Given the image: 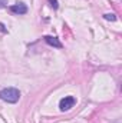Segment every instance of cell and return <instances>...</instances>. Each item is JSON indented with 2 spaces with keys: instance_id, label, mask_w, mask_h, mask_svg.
Segmentation results:
<instances>
[{
  "instance_id": "1",
  "label": "cell",
  "mask_w": 122,
  "mask_h": 123,
  "mask_svg": "<svg viewBox=\"0 0 122 123\" xmlns=\"http://www.w3.org/2000/svg\"><path fill=\"white\" fill-rule=\"evenodd\" d=\"M0 99L7 102V103H16L20 99V92L17 89H14V87L3 89V90H0Z\"/></svg>"
},
{
  "instance_id": "2",
  "label": "cell",
  "mask_w": 122,
  "mask_h": 123,
  "mask_svg": "<svg viewBox=\"0 0 122 123\" xmlns=\"http://www.w3.org/2000/svg\"><path fill=\"white\" fill-rule=\"evenodd\" d=\"M75 103H76V99L73 96H65L61 102H59V107H61L62 112H66V110L72 109L75 106Z\"/></svg>"
},
{
  "instance_id": "3",
  "label": "cell",
  "mask_w": 122,
  "mask_h": 123,
  "mask_svg": "<svg viewBox=\"0 0 122 123\" xmlns=\"http://www.w3.org/2000/svg\"><path fill=\"white\" fill-rule=\"evenodd\" d=\"M10 10L14 14H26L27 13V6L25 3H16V4L10 6Z\"/></svg>"
},
{
  "instance_id": "4",
  "label": "cell",
  "mask_w": 122,
  "mask_h": 123,
  "mask_svg": "<svg viewBox=\"0 0 122 123\" xmlns=\"http://www.w3.org/2000/svg\"><path fill=\"white\" fill-rule=\"evenodd\" d=\"M45 42H46L47 44L53 46V47H58V49H61L62 47V43L59 42V39L55 37V36H45Z\"/></svg>"
},
{
  "instance_id": "5",
  "label": "cell",
  "mask_w": 122,
  "mask_h": 123,
  "mask_svg": "<svg viewBox=\"0 0 122 123\" xmlns=\"http://www.w3.org/2000/svg\"><path fill=\"white\" fill-rule=\"evenodd\" d=\"M103 17H105L106 20H111V22H115V20H116V16H115L114 13H106Z\"/></svg>"
},
{
  "instance_id": "6",
  "label": "cell",
  "mask_w": 122,
  "mask_h": 123,
  "mask_svg": "<svg viewBox=\"0 0 122 123\" xmlns=\"http://www.w3.org/2000/svg\"><path fill=\"white\" fill-rule=\"evenodd\" d=\"M49 3H50V6L56 10L58 7H59V4H58V0H49Z\"/></svg>"
},
{
  "instance_id": "7",
  "label": "cell",
  "mask_w": 122,
  "mask_h": 123,
  "mask_svg": "<svg viewBox=\"0 0 122 123\" xmlns=\"http://www.w3.org/2000/svg\"><path fill=\"white\" fill-rule=\"evenodd\" d=\"M0 31H1V33H7V29L4 27V25H3V23H0Z\"/></svg>"
},
{
  "instance_id": "8",
  "label": "cell",
  "mask_w": 122,
  "mask_h": 123,
  "mask_svg": "<svg viewBox=\"0 0 122 123\" xmlns=\"http://www.w3.org/2000/svg\"><path fill=\"white\" fill-rule=\"evenodd\" d=\"M7 6V0H0V7H6Z\"/></svg>"
}]
</instances>
